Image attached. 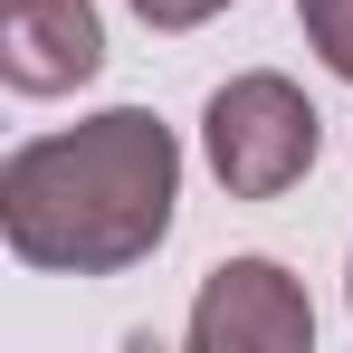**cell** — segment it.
Wrapping results in <instances>:
<instances>
[{
    "mask_svg": "<svg viewBox=\"0 0 353 353\" xmlns=\"http://www.w3.org/2000/svg\"><path fill=\"white\" fill-rule=\"evenodd\" d=\"M181 201V143L143 105L39 134L0 163V230L19 268H58V277H115L134 258H153Z\"/></svg>",
    "mask_w": 353,
    "mask_h": 353,
    "instance_id": "1",
    "label": "cell"
},
{
    "mask_svg": "<svg viewBox=\"0 0 353 353\" xmlns=\"http://www.w3.org/2000/svg\"><path fill=\"white\" fill-rule=\"evenodd\" d=\"M201 143H210V172L230 201H277L315 172V143H325V115L305 105V86H287L277 67H248L210 96L201 115Z\"/></svg>",
    "mask_w": 353,
    "mask_h": 353,
    "instance_id": "2",
    "label": "cell"
},
{
    "mask_svg": "<svg viewBox=\"0 0 353 353\" xmlns=\"http://www.w3.org/2000/svg\"><path fill=\"white\" fill-rule=\"evenodd\" d=\"M315 305L277 258H220L191 305V353H305Z\"/></svg>",
    "mask_w": 353,
    "mask_h": 353,
    "instance_id": "3",
    "label": "cell"
},
{
    "mask_svg": "<svg viewBox=\"0 0 353 353\" xmlns=\"http://www.w3.org/2000/svg\"><path fill=\"white\" fill-rule=\"evenodd\" d=\"M105 67L96 0H0V77L19 96H67Z\"/></svg>",
    "mask_w": 353,
    "mask_h": 353,
    "instance_id": "4",
    "label": "cell"
},
{
    "mask_svg": "<svg viewBox=\"0 0 353 353\" xmlns=\"http://www.w3.org/2000/svg\"><path fill=\"white\" fill-rule=\"evenodd\" d=\"M296 19H305L315 58H325V67L353 86V0H296Z\"/></svg>",
    "mask_w": 353,
    "mask_h": 353,
    "instance_id": "5",
    "label": "cell"
},
{
    "mask_svg": "<svg viewBox=\"0 0 353 353\" xmlns=\"http://www.w3.org/2000/svg\"><path fill=\"white\" fill-rule=\"evenodd\" d=\"M230 0H134V19L143 29H201V19H220Z\"/></svg>",
    "mask_w": 353,
    "mask_h": 353,
    "instance_id": "6",
    "label": "cell"
},
{
    "mask_svg": "<svg viewBox=\"0 0 353 353\" xmlns=\"http://www.w3.org/2000/svg\"><path fill=\"white\" fill-rule=\"evenodd\" d=\"M344 287H353V277H344Z\"/></svg>",
    "mask_w": 353,
    "mask_h": 353,
    "instance_id": "7",
    "label": "cell"
}]
</instances>
